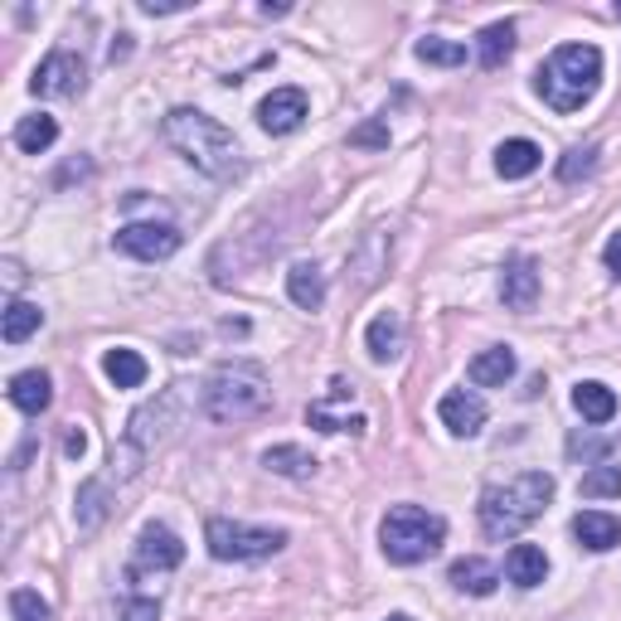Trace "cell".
Listing matches in <instances>:
<instances>
[{
  "mask_svg": "<svg viewBox=\"0 0 621 621\" xmlns=\"http://www.w3.org/2000/svg\"><path fill=\"white\" fill-rule=\"evenodd\" d=\"M505 578L515 582V588H539V582L549 578V558H544V549H534V544H515V549L505 554Z\"/></svg>",
  "mask_w": 621,
  "mask_h": 621,
  "instance_id": "cell-17",
  "label": "cell"
},
{
  "mask_svg": "<svg viewBox=\"0 0 621 621\" xmlns=\"http://www.w3.org/2000/svg\"><path fill=\"white\" fill-rule=\"evenodd\" d=\"M467 374H471V384H481V388H501V384L515 379V350H505V345L481 350Z\"/></svg>",
  "mask_w": 621,
  "mask_h": 621,
  "instance_id": "cell-18",
  "label": "cell"
},
{
  "mask_svg": "<svg viewBox=\"0 0 621 621\" xmlns=\"http://www.w3.org/2000/svg\"><path fill=\"white\" fill-rule=\"evenodd\" d=\"M501 297L510 311H534V301H539V263H534L529 253H515V258L505 263Z\"/></svg>",
  "mask_w": 621,
  "mask_h": 621,
  "instance_id": "cell-11",
  "label": "cell"
},
{
  "mask_svg": "<svg viewBox=\"0 0 621 621\" xmlns=\"http://www.w3.org/2000/svg\"><path fill=\"white\" fill-rule=\"evenodd\" d=\"M10 617H15V621H49L54 612H49V602L34 588H15V592H10Z\"/></svg>",
  "mask_w": 621,
  "mask_h": 621,
  "instance_id": "cell-32",
  "label": "cell"
},
{
  "mask_svg": "<svg viewBox=\"0 0 621 621\" xmlns=\"http://www.w3.org/2000/svg\"><path fill=\"white\" fill-rule=\"evenodd\" d=\"M602 83V54L598 44H558L549 64L534 73V93L554 107V113H578Z\"/></svg>",
  "mask_w": 621,
  "mask_h": 621,
  "instance_id": "cell-2",
  "label": "cell"
},
{
  "mask_svg": "<svg viewBox=\"0 0 621 621\" xmlns=\"http://www.w3.org/2000/svg\"><path fill=\"white\" fill-rule=\"evenodd\" d=\"M185 564V544L175 539V529L165 525H146L137 539V568L131 574H170V568Z\"/></svg>",
  "mask_w": 621,
  "mask_h": 621,
  "instance_id": "cell-9",
  "label": "cell"
},
{
  "mask_svg": "<svg viewBox=\"0 0 621 621\" xmlns=\"http://www.w3.org/2000/svg\"><path fill=\"white\" fill-rule=\"evenodd\" d=\"M510 54H515V24H510V20L485 24L481 40H477V58H481V68H501Z\"/></svg>",
  "mask_w": 621,
  "mask_h": 621,
  "instance_id": "cell-23",
  "label": "cell"
},
{
  "mask_svg": "<svg viewBox=\"0 0 621 621\" xmlns=\"http://www.w3.org/2000/svg\"><path fill=\"white\" fill-rule=\"evenodd\" d=\"M574 408L582 413V422H612L617 418V394L607 384L588 379V384L574 388Z\"/></svg>",
  "mask_w": 621,
  "mask_h": 621,
  "instance_id": "cell-22",
  "label": "cell"
},
{
  "mask_svg": "<svg viewBox=\"0 0 621 621\" xmlns=\"http://www.w3.org/2000/svg\"><path fill=\"white\" fill-rule=\"evenodd\" d=\"M200 408L210 422L263 418V413L272 408V388L258 379V370H218L214 379L200 388Z\"/></svg>",
  "mask_w": 621,
  "mask_h": 621,
  "instance_id": "cell-5",
  "label": "cell"
},
{
  "mask_svg": "<svg viewBox=\"0 0 621 621\" xmlns=\"http://www.w3.org/2000/svg\"><path fill=\"white\" fill-rule=\"evenodd\" d=\"M40 325H44V311L34 307V301H10L6 307V331L0 335H6V345H24Z\"/></svg>",
  "mask_w": 621,
  "mask_h": 621,
  "instance_id": "cell-26",
  "label": "cell"
},
{
  "mask_svg": "<svg viewBox=\"0 0 621 621\" xmlns=\"http://www.w3.org/2000/svg\"><path fill=\"white\" fill-rule=\"evenodd\" d=\"M54 141H58V121H54V117L34 113V117H20V121H15V146H20V151L40 156V151H49Z\"/></svg>",
  "mask_w": 621,
  "mask_h": 621,
  "instance_id": "cell-25",
  "label": "cell"
},
{
  "mask_svg": "<svg viewBox=\"0 0 621 621\" xmlns=\"http://www.w3.org/2000/svg\"><path fill=\"white\" fill-rule=\"evenodd\" d=\"M350 398H355V384L331 379V388H325V404H350Z\"/></svg>",
  "mask_w": 621,
  "mask_h": 621,
  "instance_id": "cell-38",
  "label": "cell"
},
{
  "mask_svg": "<svg viewBox=\"0 0 621 621\" xmlns=\"http://www.w3.org/2000/svg\"><path fill=\"white\" fill-rule=\"evenodd\" d=\"M64 452H68V457H83V452H88V437H83V428H68Z\"/></svg>",
  "mask_w": 621,
  "mask_h": 621,
  "instance_id": "cell-39",
  "label": "cell"
},
{
  "mask_svg": "<svg viewBox=\"0 0 621 621\" xmlns=\"http://www.w3.org/2000/svg\"><path fill=\"white\" fill-rule=\"evenodd\" d=\"M413 54H418L422 64H437V68H457V64H467V44H457V40H437V34H428V40L413 44Z\"/></svg>",
  "mask_w": 621,
  "mask_h": 621,
  "instance_id": "cell-29",
  "label": "cell"
},
{
  "mask_svg": "<svg viewBox=\"0 0 621 621\" xmlns=\"http://www.w3.org/2000/svg\"><path fill=\"white\" fill-rule=\"evenodd\" d=\"M301 121H307V93L301 88H277L258 103V127L272 131V137H287Z\"/></svg>",
  "mask_w": 621,
  "mask_h": 621,
  "instance_id": "cell-10",
  "label": "cell"
},
{
  "mask_svg": "<svg viewBox=\"0 0 621 621\" xmlns=\"http://www.w3.org/2000/svg\"><path fill=\"white\" fill-rule=\"evenodd\" d=\"M287 297L297 301L301 311H321V301H325V277H321V267L315 263H297L287 272Z\"/></svg>",
  "mask_w": 621,
  "mask_h": 621,
  "instance_id": "cell-20",
  "label": "cell"
},
{
  "mask_svg": "<svg viewBox=\"0 0 621 621\" xmlns=\"http://www.w3.org/2000/svg\"><path fill=\"white\" fill-rule=\"evenodd\" d=\"M582 495L588 501H607V495H621V467H592L582 477Z\"/></svg>",
  "mask_w": 621,
  "mask_h": 621,
  "instance_id": "cell-30",
  "label": "cell"
},
{
  "mask_svg": "<svg viewBox=\"0 0 621 621\" xmlns=\"http://www.w3.org/2000/svg\"><path fill=\"white\" fill-rule=\"evenodd\" d=\"M146 15H175V10H185V0H141Z\"/></svg>",
  "mask_w": 621,
  "mask_h": 621,
  "instance_id": "cell-37",
  "label": "cell"
},
{
  "mask_svg": "<svg viewBox=\"0 0 621 621\" xmlns=\"http://www.w3.org/2000/svg\"><path fill=\"white\" fill-rule=\"evenodd\" d=\"M170 413H175V394H161L156 404H146V408L131 413L127 437H131V447H137V452H151L156 442H165V432H170V428H165Z\"/></svg>",
  "mask_w": 621,
  "mask_h": 621,
  "instance_id": "cell-13",
  "label": "cell"
},
{
  "mask_svg": "<svg viewBox=\"0 0 621 621\" xmlns=\"http://www.w3.org/2000/svg\"><path fill=\"white\" fill-rule=\"evenodd\" d=\"M107 481H83L78 485V529L88 534V529H97L107 520Z\"/></svg>",
  "mask_w": 621,
  "mask_h": 621,
  "instance_id": "cell-28",
  "label": "cell"
},
{
  "mask_svg": "<svg viewBox=\"0 0 621 621\" xmlns=\"http://www.w3.org/2000/svg\"><path fill=\"white\" fill-rule=\"evenodd\" d=\"M364 345H370V360H394L398 350H404V315L398 311H379L370 321V331H364Z\"/></svg>",
  "mask_w": 621,
  "mask_h": 621,
  "instance_id": "cell-16",
  "label": "cell"
},
{
  "mask_svg": "<svg viewBox=\"0 0 621 621\" xmlns=\"http://www.w3.org/2000/svg\"><path fill=\"white\" fill-rule=\"evenodd\" d=\"M204 544H210V554L224 558V564H258V558H272L282 549L287 534L238 525V520H210V525H204Z\"/></svg>",
  "mask_w": 621,
  "mask_h": 621,
  "instance_id": "cell-6",
  "label": "cell"
},
{
  "mask_svg": "<svg viewBox=\"0 0 621 621\" xmlns=\"http://www.w3.org/2000/svg\"><path fill=\"white\" fill-rule=\"evenodd\" d=\"M350 141H355V146H388V127H384V121H370V127H360Z\"/></svg>",
  "mask_w": 621,
  "mask_h": 621,
  "instance_id": "cell-35",
  "label": "cell"
},
{
  "mask_svg": "<svg viewBox=\"0 0 621 621\" xmlns=\"http://www.w3.org/2000/svg\"><path fill=\"white\" fill-rule=\"evenodd\" d=\"M447 539V520L432 515V510L422 505H394L384 515L379 525V549L388 564H422V558H432L437 549H442Z\"/></svg>",
  "mask_w": 621,
  "mask_h": 621,
  "instance_id": "cell-4",
  "label": "cell"
},
{
  "mask_svg": "<svg viewBox=\"0 0 621 621\" xmlns=\"http://www.w3.org/2000/svg\"><path fill=\"white\" fill-rule=\"evenodd\" d=\"M165 141L175 146L180 156L204 170L210 180H234L243 175V151L234 141V131L224 127V121H214L210 113H194V107H175V113L165 117Z\"/></svg>",
  "mask_w": 621,
  "mask_h": 621,
  "instance_id": "cell-1",
  "label": "cell"
},
{
  "mask_svg": "<svg viewBox=\"0 0 621 621\" xmlns=\"http://www.w3.org/2000/svg\"><path fill=\"white\" fill-rule=\"evenodd\" d=\"M539 161H544V151H539L534 141H525V137L501 141V151H495V170H501L505 180H525V175H534V170H539Z\"/></svg>",
  "mask_w": 621,
  "mask_h": 621,
  "instance_id": "cell-19",
  "label": "cell"
},
{
  "mask_svg": "<svg viewBox=\"0 0 621 621\" xmlns=\"http://www.w3.org/2000/svg\"><path fill=\"white\" fill-rule=\"evenodd\" d=\"M388 621H413V617H388Z\"/></svg>",
  "mask_w": 621,
  "mask_h": 621,
  "instance_id": "cell-40",
  "label": "cell"
},
{
  "mask_svg": "<svg viewBox=\"0 0 621 621\" xmlns=\"http://www.w3.org/2000/svg\"><path fill=\"white\" fill-rule=\"evenodd\" d=\"M592 170H598V146H582V151H568L564 161H558V180H564V185H574V180L592 175Z\"/></svg>",
  "mask_w": 621,
  "mask_h": 621,
  "instance_id": "cell-33",
  "label": "cell"
},
{
  "mask_svg": "<svg viewBox=\"0 0 621 621\" xmlns=\"http://www.w3.org/2000/svg\"><path fill=\"white\" fill-rule=\"evenodd\" d=\"M452 588L457 592H471V598H491L495 592V582H501V574H495L491 564H485V558H457L452 564Z\"/></svg>",
  "mask_w": 621,
  "mask_h": 621,
  "instance_id": "cell-21",
  "label": "cell"
},
{
  "mask_svg": "<svg viewBox=\"0 0 621 621\" xmlns=\"http://www.w3.org/2000/svg\"><path fill=\"white\" fill-rule=\"evenodd\" d=\"M602 263H607V272H612V277H621V234H612V238H607Z\"/></svg>",
  "mask_w": 621,
  "mask_h": 621,
  "instance_id": "cell-36",
  "label": "cell"
},
{
  "mask_svg": "<svg viewBox=\"0 0 621 621\" xmlns=\"http://www.w3.org/2000/svg\"><path fill=\"white\" fill-rule=\"evenodd\" d=\"M574 539L592 554H607L621 544V520L607 515V510H582V515L574 520Z\"/></svg>",
  "mask_w": 621,
  "mask_h": 621,
  "instance_id": "cell-14",
  "label": "cell"
},
{
  "mask_svg": "<svg viewBox=\"0 0 621 621\" xmlns=\"http://www.w3.org/2000/svg\"><path fill=\"white\" fill-rule=\"evenodd\" d=\"M554 501V477L549 471H525L510 485H491L481 495V529L485 539H515L525 525L544 515V505Z\"/></svg>",
  "mask_w": 621,
  "mask_h": 621,
  "instance_id": "cell-3",
  "label": "cell"
},
{
  "mask_svg": "<svg viewBox=\"0 0 621 621\" xmlns=\"http://www.w3.org/2000/svg\"><path fill=\"white\" fill-rule=\"evenodd\" d=\"M10 404L20 413H30V418H40V413L54 404V379H49L44 370H24L10 379Z\"/></svg>",
  "mask_w": 621,
  "mask_h": 621,
  "instance_id": "cell-15",
  "label": "cell"
},
{
  "mask_svg": "<svg viewBox=\"0 0 621 621\" xmlns=\"http://www.w3.org/2000/svg\"><path fill=\"white\" fill-rule=\"evenodd\" d=\"M83 83H88V68H83L78 54H68V49H54V54L40 64V73H34L30 88L40 97H78Z\"/></svg>",
  "mask_w": 621,
  "mask_h": 621,
  "instance_id": "cell-8",
  "label": "cell"
},
{
  "mask_svg": "<svg viewBox=\"0 0 621 621\" xmlns=\"http://www.w3.org/2000/svg\"><path fill=\"white\" fill-rule=\"evenodd\" d=\"M103 374L117 388H141L151 370H146V360L137 355V350H107V355H103Z\"/></svg>",
  "mask_w": 621,
  "mask_h": 621,
  "instance_id": "cell-24",
  "label": "cell"
},
{
  "mask_svg": "<svg viewBox=\"0 0 621 621\" xmlns=\"http://www.w3.org/2000/svg\"><path fill=\"white\" fill-rule=\"evenodd\" d=\"M307 422H311V428L315 432H360L364 428V418H360V413H350V418H340V413H331V408H325V404H311L307 408Z\"/></svg>",
  "mask_w": 621,
  "mask_h": 621,
  "instance_id": "cell-31",
  "label": "cell"
},
{
  "mask_svg": "<svg viewBox=\"0 0 621 621\" xmlns=\"http://www.w3.org/2000/svg\"><path fill=\"white\" fill-rule=\"evenodd\" d=\"M263 467L267 471H277V477H311V471H315V457L311 452H301V447H267V452H263Z\"/></svg>",
  "mask_w": 621,
  "mask_h": 621,
  "instance_id": "cell-27",
  "label": "cell"
},
{
  "mask_svg": "<svg viewBox=\"0 0 621 621\" xmlns=\"http://www.w3.org/2000/svg\"><path fill=\"white\" fill-rule=\"evenodd\" d=\"M617 15H621V6H617Z\"/></svg>",
  "mask_w": 621,
  "mask_h": 621,
  "instance_id": "cell-41",
  "label": "cell"
},
{
  "mask_svg": "<svg viewBox=\"0 0 621 621\" xmlns=\"http://www.w3.org/2000/svg\"><path fill=\"white\" fill-rule=\"evenodd\" d=\"M117 253H127V258H141V263H165V258H175L180 253V228H170V224H127V228H117Z\"/></svg>",
  "mask_w": 621,
  "mask_h": 621,
  "instance_id": "cell-7",
  "label": "cell"
},
{
  "mask_svg": "<svg viewBox=\"0 0 621 621\" xmlns=\"http://www.w3.org/2000/svg\"><path fill=\"white\" fill-rule=\"evenodd\" d=\"M437 418L452 437H477L485 428V398L471 388H452V394L437 404Z\"/></svg>",
  "mask_w": 621,
  "mask_h": 621,
  "instance_id": "cell-12",
  "label": "cell"
},
{
  "mask_svg": "<svg viewBox=\"0 0 621 621\" xmlns=\"http://www.w3.org/2000/svg\"><path fill=\"white\" fill-rule=\"evenodd\" d=\"M117 621H161V602L156 598H131V602H121Z\"/></svg>",
  "mask_w": 621,
  "mask_h": 621,
  "instance_id": "cell-34",
  "label": "cell"
}]
</instances>
